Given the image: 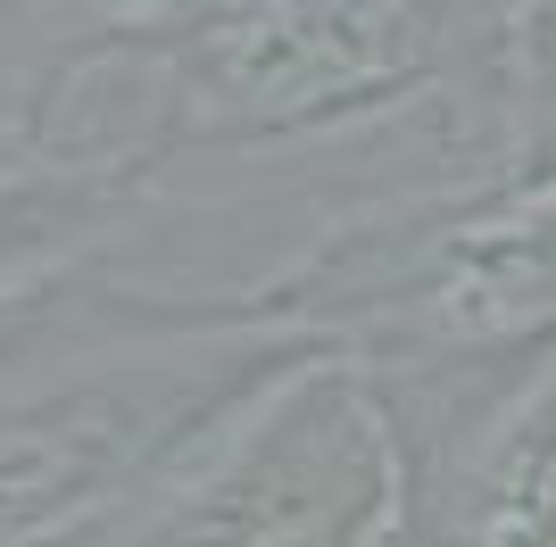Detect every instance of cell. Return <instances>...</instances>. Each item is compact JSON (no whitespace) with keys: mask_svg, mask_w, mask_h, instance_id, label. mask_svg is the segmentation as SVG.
<instances>
[{"mask_svg":"<svg viewBox=\"0 0 556 547\" xmlns=\"http://www.w3.org/2000/svg\"><path fill=\"white\" fill-rule=\"evenodd\" d=\"M325 332L266 323L257 298H191L134 348L0 398V547H84L200 465L241 415L316 365Z\"/></svg>","mask_w":556,"mask_h":547,"instance_id":"obj_1","label":"cell"},{"mask_svg":"<svg viewBox=\"0 0 556 547\" xmlns=\"http://www.w3.org/2000/svg\"><path fill=\"white\" fill-rule=\"evenodd\" d=\"M432 514V547H556V357L532 365V382H515L473 456L457 465V498Z\"/></svg>","mask_w":556,"mask_h":547,"instance_id":"obj_4","label":"cell"},{"mask_svg":"<svg viewBox=\"0 0 556 547\" xmlns=\"http://www.w3.org/2000/svg\"><path fill=\"white\" fill-rule=\"evenodd\" d=\"M366 547H432V514H424V481L407 489V506H399V514H391L382 531H374Z\"/></svg>","mask_w":556,"mask_h":547,"instance_id":"obj_6","label":"cell"},{"mask_svg":"<svg viewBox=\"0 0 556 547\" xmlns=\"http://www.w3.org/2000/svg\"><path fill=\"white\" fill-rule=\"evenodd\" d=\"M257 307L349 357H374L382 341H407L416 357H556V191L482 207L382 266H316V282H275Z\"/></svg>","mask_w":556,"mask_h":547,"instance_id":"obj_2","label":"cell"},{"mask_svg":"<svg viewBox=\"0 0 556 547\" xmlns=\"http://www.w3.org/2000/svg\"><path fill=\"white\" fill-rule=\"evenodd\" d=\"M432 50V0H250L208 34V91L241 133H300L391 100Z\"/></svg>","mask_w":556,"mask_h":547,"instance_id":"obj_3","label":"cell"},{"mask_svg":"<svg viewBox=\"0 0 556 547\" xmlns=\"http://www.w3.org/2000/svg\"><path fill=\"white\" fill-rule=\"evenodd\" d=\"M150 158H34L0 166V307L50 291V274L92 257L134 216Z\"/></svg>","mask_w":556,"mask_h":547,"instance_id":"obj_5","label":"cell"}]
</instances>
